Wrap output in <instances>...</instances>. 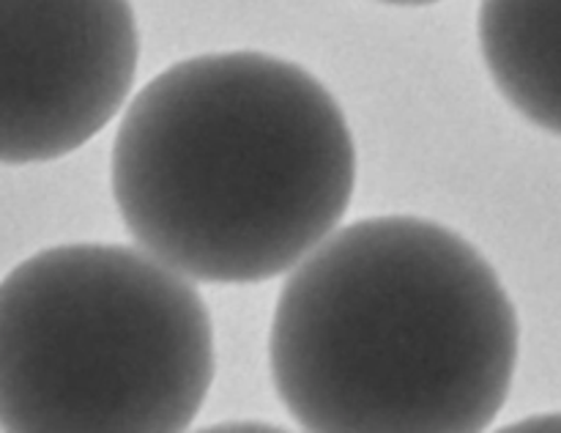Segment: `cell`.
Returning <instances> with one entry per match:
<instances>
[{
	"instance_id": "3",
	"label": "cell",
	"mask_w": 561,
	"mask_h": 433,
	"mask_svg": "<svg viewBox=\"0 0 561 433\" xmlns=\"http://www.w3.org/2000/svg\"><path fill=\"white\" fill-rule=\"evenodd\" d=\"M211 378L206 301L146 250L49 247L0 283L3 431L179 433Z\"/></svg>"
},
{
	"instance_id": "2",
	"label": "cell",
	"mask_w": 561,
	"mask_h": 433,
	"mask_svg": "<svg viewBox=\"0 0 561 433\" xmlns=\"http://www.w3.org/2000/svg\"><path fill=\"white\" fill-rule=\"evenodd\" d=\"M356 146L337 99L266 53L186 58L126 107L113 195L131 239L201 283L290 272L345 217Z\"/></svg>"
},
{
	"instance_id": "4",
	"label": "cell",
	"mask_w": 561,
	"mask_h": 433,
	"mask_svg": "<svg viewBox=\"0 0 561 433\" xmlns=\"http://www.w3.org/2000/svg\"><path fill=\"white\" fill-rule=\"evenodd\" d=\"M140 64L129 0H0V162H49L124 107Z\"/></svg>"
},
{
	"instance_id": "1",
	"label": "cell",
	"mask_w": 561,
	"mask_h": 433,
	"mask_svg": "<svg viewBox=\"0 0 561 433\" xmlns=\"http://www.w3.org/2000/svg\"><path fill=\"white\" fill-rule=\"evenodd\" d=\"M279 400L312 433H477L507 403L518 316L491 263L433 219L327 236L274 307Z\"/></svg>"
},
{
	"instance_id": "5",
	"label": "cell",
	"mask_w": 561,
	"mask_h": 433,
	"mask_svg": "<svg viewBox=\"0 0 561 433\" xmlns=\"http://www.w3.org/2000/svg\"><path fill=\"white\" fill-rule=\"evenodd\" d=\"M559 0H482L480 44L499 91L559 135Z\"/></svg>"
},
{
	"instance_id": "6",
	"label": "cell",
	"mask_w": 561,
	"mask_h": 433,
	"mask_svg": "<svg viewBox=\"0 0 561 433\" xmlns=\"http://www.w3.org/2000/svg\"><path fill=\"white\" fill-rule=\"evenodd\" d=\"M381 3H394V5H427V3H438V0H381Z\"/></svg>"
}]
</instances>
